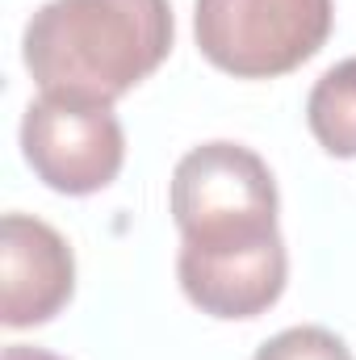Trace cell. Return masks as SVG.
I'll return each mask as SVG.
<instances>
[{"mask_svg": "<svg viewBox=\"0 0 356 360\" xmlns=\"http://www.w3.org/2000/svg\"><path fill=\"white\" fill-rule=\"evenodd\" d=\"M21 151L46 188L89 197L117 180L126 164V134L113 105L42 92L21 117Z\"/></svg>", "mask_w": 356, "mask_h": 360, "instance_id": "cell-4", "label": "cell"}, {"mask_svg": "<svg viewBox=\"0 0 356 360\" xmlns=\"http://www.w3.org/2000/svg\"><path fill=\"white\" fill-rule=\"evenodd\" d=\"M0 281L4 327H42L76 293V260L68 239L30 214H4L0 222Z\"/></svg>", "mask_w": 356, "mask_h": 360, "instance_id": "cell-5", "label": "cell"}, {"mask_svg": "<svg viewBox=\"0 0 356 360\" xmlns=\"http://www.w3.org/2000/svg\"><path fill=\"white\" fill-rule=\"evenodd\" d=\"M0 360H68V356H55L46 348H25V344H8Z\"/></svg>", "mask_w": 356, "mask_h": 360, "instance_id": "cell-8", "label": "cell"}, {"mask_svg": "<svg viewBox=\"0 0 356 360\" xmlns=\"http://www.w3.org/2000/svg\"><path fill=\"white\" fill-rule=\"evenodd\" d=\"M252 360H352V352L327 327H289L265 340Z\"/></svg>", "mask_w": 356, "mask_h": 360, "instance_id": "cell-7", "label": "cell"}, {"mask_svg": "<svg viewBox=\"0 0 356 360\" xmlns=\"http://www.w3.org/2000/svg\"><path fill=\"white\" fill-rule=\"evenodd\" d=\"M168 0H46L21 38L25 72L42 92L113 105L172 51Z\"/></svg>", "mask_w": 356, "mask_h": 360, "instance_id": "cell-2", "label": "cell"}, {"mask_svg": "<svg viewBox=\"0 0 356 360\" xmlns=\"http://www.w3.org/2000/svg\"><path fill=\"white\" fill-rule=\"evenodd\" d=\"M180 226L177 276L210 319H256L285 293V239L276 231V180L239 143H201L172 172Z\"/></svg>", "mask_w": 356, "mask_h": 360, "instance_id": "cell-1", "label": "cell"}, {"mask_svg": "<svg viewBox=\"0 0 356 360\" xmlns=\"http://www.w3.org/2000/svg\"><path fill=\"white\" fill-rule=\"evenodd\" d=\"M306 126L336 160H356V59L327 68L306 96Z\"/></svg>", "mask_w": 356, "mask_h": 360, "instance_id": "cell-6", "label": "cell"}, {"mask_svg": "<svg viewBox=\"0 0 356 360\" xmlns=\"http://www.w3.org/2000/svg\"><path fill=\"white\" fill-rule=\"evenodd\" d=\"M331 0H197L201 55L235 80H276L314 59L331 34Z\"/></svg>", "mask_w": 356, "mask_h": 360, "instance_id": "cell-3", "label": "cell"}]
</instances>
